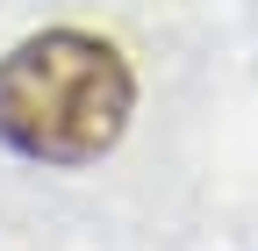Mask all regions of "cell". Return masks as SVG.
Masks as SVG:
<instances>
[{
	"mask_svg": "<svg viewBox=\"0 0 258 251\" xmlns=\"http://www.w3.org/2000/svg\"><path fill=\"white\" fill-rule=\"evenodd\" d=\"M137 108L122 50L79 29H43L0 57V144L36 165H86L115 151Z\"/></svg>",
	"mask_w": 258,
	"mask_h": 251,
	"instance_id": "1",
	"label": "cell"
}]
</instances>
